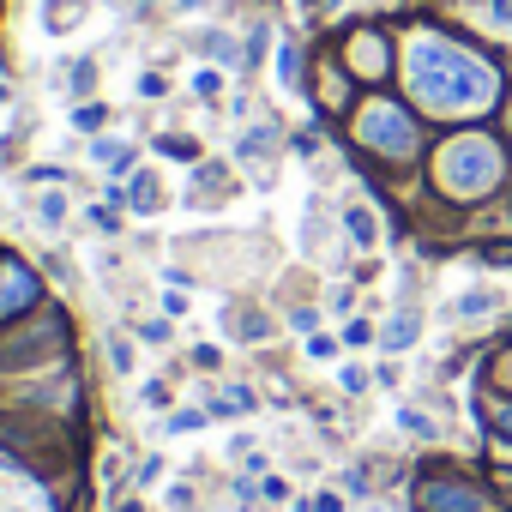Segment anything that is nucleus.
Instances as JSON below:
<instances>
[{
  "mask_svg": "<svg viewBox=\"0 0 512 512\" xmlns=\"http://www.w3.org/2000/svg\"><path fill=\"white\" fill-rule=\"evenodd\" d=\"M91 157H97L109 175H127V169H133V145H115V139H97V145H91Z\"/></svg>",
  "mask_w": 512,
  "mask_h": 512,
  "instance_id": "nucleus-8",
  "label": "nucleus"
},
{
  "mask_svg": "<svg viewBox=\"0 0 512 512\" xmlns=\"http://www.w3.org/2000/svg\"><path fill=\"white\" fill-rule=\"evenodd\" d=\"M133 211H157V181H151V175L133 181Z\"/></svg>",
  "mask_w": 512,
  "mask_h": 512,
  "instance_id": "nucleus-16",
  "label": "nucleus"
},
{
  "mask_svg": "<svg viewBox=\"0 0 512 512\" xmlns=\"http://www.w3.org/2000/svg\"><path fill=\"white\" fill-rule=\"evenodd\" d=\"M404 79H410V91H416L428 109H440V115H476V109H488L494 91H500L494 67L476 61L470 49L446 43V37H410V49H404Z\"/></svg>",
  "mask_w": 512,
  "mask_h": 512,
  "instance_id": "nucleus-1",
  "label": "nucleus"
},
{
  "mask_svg": "<svg viewBox=\"0 0 512 512\" xmlns=\"http://www.w3.org/2000/svg\"><path fill=\"white\" fill-rule=\"evenodd\" d=\"M308 356H314V362H332V356H338V344H332V338H314V344H308Z\"/></svg>",
  "mask_w": 512,
  "mask_h": 512,
  "instance_id": "nucleus-23",
  "label": "nucleus"
},
{
  "mask_svg": "<svg viewBox=\"0 0 512 512\" xmlns=\"http://www.w3.org/2000/svg\"><path fill=\"white\" fill-rule=\"evenodd\" d=\"M428 512H476V494L470 488H428Z\"/></svg>",
  "mask_w": 512,
  "mask_h": 512,
  "instance_id": "nucleus-6",
  "label": "nucleus"
},
{
  "mask_svg": "<svg viewBox=\"0 0 512 512\" xmlns=\"http://www.w3.org/2000/svg\"><path fill=\"white\" fill-rule=\"evenodd\" d=\"M109 362H115V374H133V344H121V338H109Z\"/></svg>",
  "mask_w": 512,
  "mask_h": 512,
  "instance_id": "nucleus-18",
  "label": "nucleus"
},
{
  "mask_svg": "<svg viewBox=\"0 0 512 512\" xmlns=\"http://www.w3.org/2000/svg\"><path fill=\"white\" fill-rule=\"evenodd\" d=\"M356 67H368V73L380 67V43H374V37H362V43H356Z\"/></svg>",
  "mask_w": 512,
  "mask_h": 512,
  "instance_id": "nucleus-21",
  "label": "nucleus"
},
{
  "mask_svg": "<svg viewBox=\"0 0 512 512\" xmlns=\"http://www.w3.org/2000/svg\"><path fill=\"white\" fill-rule=\"evenodd\" d=\"M193 91H199V97H223V79H217L211 67H199V73H193Z\"/></svg>",
  "mask_w": 512,
  "mask_h": 512,
  "instance_id": "nucleus-20",
  "label": "nucleus"
},
{
  "mask_svg": "<svg viewBox=\"0 0 512 512\" xmlns=\"http://www.w3.org/2000/svg\"><path fill=\"white\" fill-rule=\"evenodd\" d=\"M73 127H85V133H91V127H103V109H97V103H85V109H73Z\"/></svg>",
  "mask_w": 512,
  "mask_h": 512,
  "instance_id": "nucleus-22",
  "label": "nucleus"
},
{
  "mask_svg": "<svg viewBox=\"0 0 512 512\" xmlns=\"http://www.w3.org/2000/svg\"><path fill=\"white\" fill-rule=\"evenodd\" d=\"M85 13H91V0H43V31L49 37H67V31L85 25Z\"/></svg>",
  "mask_w": 512,
  "mask_h": 512,
  "instance_id": "nucleus-5",
  "label": "nucleus"
},
{
  "mask_svg": "<svg viewBox=\"0 0 512 512\" xmlns=\"http://www.w3.org/2000/svg\"><path fill=\"white\" fill-rule=\"evenodd\" d=\"M494 422H500V434L512 440V404H494Z\"/></svg>",
  "mask_w": 512,
  "mask_h": 512,
  "instance_id": "nucleus-24",
  "label": "nucleus"
},
{
  "mask_svg": "<svg viewBox=\"0 0 512 512\" xmlns=\"http://www.w3.org/2000/svg\"><path fill=\"white\" fill-rule=\"evenodd\" d=\"M278 85H284V91L302 85V55H296V49H278Z\"/></svg>",
  "mask_w": 512,
  "mask_h": 512,
  "instance_id": "nucleus-11",
  "label": "nucleus"
},
{
  "mask_svg": "<svg viewBox=\"0 0 512 512\" xmlns=\"http://www.w3.org/2000/svg\"><path fill=\"white\" fill-rule=\"evenodd\" d=\"M356 133H362V145H374L386 157H410L416 151V127H410V115L398 103H368L356 115Z\"/></svg>",
  "mask_w": 512,
  "mask_h": 512,
  "instance_id": "nucleus-3",
  "label": "nucleus"
},
{
  "mask_svg": "<svg viewBox=\"0 0 512 512\" xmlns=\"http://www.w3.org/2000/svg\"><path fill=\"white\" fill-rule=\"evenodd\" d=\"M91 79H97V67H91V61H79V67L67 73V91H79V97H85V91H91Z\"/></svg>",
  "mask_w": 512,
  "mask_h": 512,
  "instance_id": "nucleus-19",
  "label": "nucleus"
},
{
  "mask_svg": "<svg viewBox=\"0 0 512 512\" xmlns=\"http://www.w3.org/2000/svg\"><path fill=\"white\" fill-rule=\"evenodd\" d=\"M31 302H37V278L25 266H0V320L19 314V308H31Z\"/></svg>",
  "mask_w": 512,
  "mask_h": 512,
  "instance_id": "nucleus-4",
  "label": "nucleus"
},
{
  "mask_svg": "<svg viewBox=\"0 0 512 512\" xmlns=\"http://www.w3.org/2000/svg\"><path fill=\"white\" fill-rule=\"evenodd\" d=\"M61 217H67V199H61V193H43V199H37V223H43V229H55Z\"/></svg>",
  "mask_w": 512,
  "mask_h": 512,
  "instance_id": "nucleus-13",
  "label": "nucleus"
},
{
  "mask_svg": "<svg viewBox=\"0 0 512 512\" xmlns=\"http://www.w3.org/2000/svg\"><path fill=\"white\" fill-rule=\"evenodd\" d=\"M253 404H260V398H253L247 386H223V392L211 398V416H247Z\"/></svg>",
  "mask_w": 512,
  "mask_h": 512,
  "instance_id": "nucleus-7",
  "label": "nucleus"
},
{
  "mask_svg": "<svg viewBox=\"0 0 512 512\" xmlns=\"http://www.w3.org/2000/svg\"><path fill=\"white\" fill-rule=\"evenodd\" d=\"M452 314H458V320H482V314H494V296H488V290H470Z\"/></svg>",
  "mask_w": 512,
  "mask_h": 512,
  "instance_id": "nucleus-12",
  "label": "nucleus"
},
{
  "mask_svg": "<svg viewBox=\"0 0 512 512\" xmlns=\"http://www.w3.org/2000/svg\"><path fill=\"white\" fill-rule=\"evenodd\" d=\"M398 428H404V434H416V440H434V422H428L422 410H398Z\"/></svg>",
  "mask_w": 512,
  "mask_h": 512,
  "instance_id": "nucleus-15",
  "label": "nucleus"
},
{
  "mask_svg": "<svg viewBox=\"0 0 512 512\" xmlns=\"http://www.w3.org/2000/svg\"><path fill=\"white\" fill-rule=\"evenodd\" d=\"M199 49H205V55H217V61H235V43H229L223 31H217V37L205 31V37H199Z\"/></svg>",
  "mask_w": 512,
  "mask_h": 512,
  "instance_id": "nucleus-17",
  "label": "nucleus"
},
{
  "mask_svg": "<svg viewBox=\"0 0 512 512\" xmlns=\"http://www.w3.org/2000/svg\"><path fill=\"white\" fill-rule=\"evenodd\" d=\"M410 338H416V320H410V314H398V320L386 326V350H410Z\"/></svg>",
  "mask_w": 512,
  "mask_h": 512,
  "instance_id": "nucleus-14",
  "label": "nucleus"
},
{
  "mask_svg": "<svg viewBox=\"0 0 512 512\" xmlns=\"http://www.w3.org/2000/svg\"><path fill=\"white\" fill-rule=\"evenodd\" d=\"M344 229H350V241H362V247H374V241H380V223H374V211H368V205H350V211H344Z\"/></svg>",
  "mask_w": 512,
  "mask_h": 512,
  "instance_id": "nucleus-9",
  "label": "nucleus"
},
{
  "mask_svg": "<svg viewBox=\"0 0 512 512\" xmlns=\"http://www.w3.org/2000/svg\"><path fill=\"white\" fill-rule=\"evenodd\" d=\"M272 145H278V127H253V133L241 139V157H247V163H260Z\"/></svg>",
  "mask_w": 512,
  "mask_h": 512,
  "instance_id": "nucleus-10",
  "label": "nucleus"
},
{
  "mask_svg": "<svg viewBox=\"0 0 512 512\" xmlns=\"http://www.w3.org/2000/svg\"><path fill=\"white\" fill-rule=\"evenodd\" d=\"M440 181H446V193H464V199L488 193L500 181V151L488 139H452L440 151Z\"/></svg>",
  "mask_w": 512,
  "mask_h": 512,
  "instance_id": "nucleus-2",
  "label": "nucleus"
}]
</instances>
